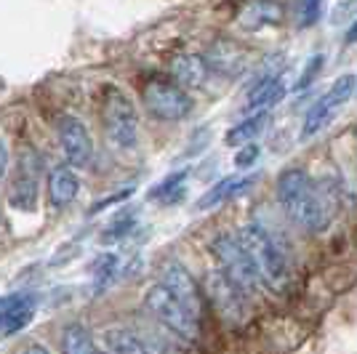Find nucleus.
Segmentation results:
<instances>
[{
  "instance_id": "9d476101",
  "label": "nucleus",
  "mask_w": 357,
  "mask_h": 354,
  "mask_svg": "<svg viewBox=\"0 0 357 354\" xmlns=\"http://www.w3.org/2000/svg\"><path fill=\"white\" fill-rule=\"evenodd\" d=\"M206 59L211 64V72H219L224 77H240V75L245 72V67L251 64V54L240 43L219 40V43L211 45Z\"/></svg>"
},
{
  "instance_id": "a878e982",
  "label": "nucleus",
  "mask_w": 357,
  "mask_h": 354,
  "mask_svg": "<svg viewBox=\"0 0 357 354\" xmlns=\"http://www.w3.org/2000/svg\"><path fill=\"white\" fill-rule=\"evenodd\" d=\"M134 194V190L128 187V190H123L120 194H112V197H107V200H99V203H93V208H91V213H99L102 208L112 206V203H120V200H126V197H131Z\"/></svg>"
},
{
  "instance_id": "cd10ccee",
  "label": "nucleus",
  "mask_w": 357,
  "mask_h": 354,
  "mask_svg": "<svg viewBox=\"0 0 357 354\" xmlns=\"http://www.w3.org/2000/svg\"><path fill=\"white\" fill-rule=\"evenodd\" d=\"M347 43L352 45V43H357V19L352 22V27L347 30Z\"/></svg>"
},
{
  "instance_id": "bb28decb",
  "label": "nucleus",
  "mask_w": 357,
  "mask_h": 354,
  "mask_svg": "<svg viewBox=\"0 0 357 354\" xmlns=\"http://www.w3.org/2000/svg\"><path fill=\"white\" fill-rule=\"evenodd\" d=\"M6 174H8V147H6V141L0 139V181H3Z\"/></svg>"
},
{
  "instance_id": "7ed1b4c3",
  "label": "nucleus",
  "mask_w": 357,
  "mask_h": 354,
  "mask_svg": "<svg viewBox=\"0 0 357 354\" xmlns=\"http://www.w3.org/2000/svg\"><path fill=\"white\" fill-rule=\"evenodd\" d=\"M144 307L149 309V314L163 325L165 330H171L174 336L184 341H195L200 336V323H197V314H195L181 298L171 293L163 282L147 288L144 293Z\"/></svg>"
},
{
  "instance_id": "423d86ee",
  "label": "nucleus",
  "mask_w": 357,
  "mask_h": 354,
  "mask_svg": "<svg viewBox=\"0 0 357 354\" xmlns=\"http://www.w3.org/2000/svg\"><path fill=\"white\" fill-rule=\"evenodd\" d=\"M144 107L160 123H178L192 112V99L187 88L178 86L176 80L155 77L144 86Z\"/></svg>"
},
{
  "instance_id": "f257e3e1",
  "label": "nucleus",
  "mask_w": 357,
  "mask_h": 354,
  "mask_svg": "<svg viewBox=\"0 0 357 354\" xmlns=\"http://www.w3.org/2000/svg\"><path fill=\"white\" fill-rule=\"evenodd\" d=\"M278 203L291 222L307 232H323L331 224V203L307 171L288 168L278 178Z\"/></svg>"
},
{
  "instance_id": "393cba45",
  "label": "nucleus",
  "mask_w": 357,
  "mask_h": 354,
  "mask_svg": "<svg viewBox=\"0 0 357 354\" xmlns=\"http://www.w3.org/2000/svg\"><path fill=\"white\" fill-rule=\"evenodd\" d=\"M259 155H261V147H259V144H253V141L240 144V147L235 149V165H238V168H251V165H256Z\"/></svg>"
},
{
  "instance_id": "1a4fd4ad",
  "label": "nucleus",
  "mask_w": 357,
  "mask_h": 354,
  "mask_svg": "<svg viewBox=\"0 0 357 354\" xmlns=\"http://www.w3.org/2000/svg\"><path fill=\"white\" fill-rule=\"evenodd\" d=\"M56 139L64 152L67 162L73 168H86L93 160V141H91L89 128L73 115H59L56 118Z\"/></svg>"
},
{
  "instance_id": "412c9836",
  "label": "nucleus",
  "mask_w": 357,
  "mask_h": 354,
  "mask_svg": "<svg viewBox=\"0 0 357 354\" xmlns=\"http://www.w3.org/2000/svg\"><path fill=\"white\" fill-rule=\"evenodd\" d=\"M32 314H35V301H24L14 309H8L6 314H0V339L6 336H14L22 328H27L32 323Z\"/></svg>"
},
{
  "instance_id": "b1692460",
  "label": "nucleus",
  "mask_w": 357,
  "mask_h": 354,
  "mask_svg": "<svg viewBox=\"0 0 357 354\" xmlns=\"http://www.w3.org/2000/svg\"><path fill=\"white\" fill-rule=\"evenodd\" d=\"M323 64H326V56H323V54H314L312 59L307 61V67H304V72H301V77H298L296 88H298V91H304L307 86H312L314 77H317V75H320V70H323Z\"/></svg>"
},
{
  "instance_id": "4be33fe9",
  "label": "nucleus",
  "mask_w": 357,
  "mask_h": 354,
  "mask_svg": "<svg viewBox=\"0 0 357 354\" xmlns=\"http://www.w3.org/2000/svg\"><path fill=\"white\" fill-rule=\"evenodd\" d=\"M184 178H187V171L171 174V176L163 178V181L149 192V197H152V200H160V203H176L178 197L184 194Z\"/></svg>"
},
{
  "instance_id": "0eeeda50",
  "label": "nucleus",
  "mask_w": 357,
  "mask_h": 354,
  "mask_svg": "<svg viewBox=\"0 0 357 354\" xmlns=\"http://www.w3.org/2000/svg\"><path fill=\"white\" fill-rule=\"evenodd\" d=\"M206 293H208L213 309L222 314L227 323L240 325L248 320V293L232 280L224 269H211L203 277Z\"/></svg>"
},
{
  "instance_id": "aec40b11",
  "label": "nucleus",
  "mask_w": 357,
  "mask_h": 354,
  "mask_svg": "<svg viewBox=\"0 0 357 354\" xmlns=\"http://www.w3.org/2000/svg\"><path fill=\"white\" fill-rule=\"evenodd\" d=\"M61 349L70 354H93L96 344H93V336H91V330L86 325L70 323L64 325V330H61Z\"/></svg>"
},
{
  "instance_id": "39448f33",
  "label": "nucleus",
  "mask_w": 357,
  "mask_h": 354,
  "mask_svg": "<svg viewBox=\"0 0 357 354\" xmlns=\"http://www.w3.org/2000/svg\"><path fill=\"white\" fill-rule=\"evenodd\" d=\"M211 253H213V259L219 261V266H222L232 280L238 282L245 293H253V291L261 285V277H259V272H256V264H253V259L248 256V251H245L240 235L235 237L232 232L216 235L211 240Z\"/></svg>"
},
{
  "instance_id": "dca6fc26",
  "label": "nucleus",
  "mask_w": 357,
  "mask_h": 354,
  "mask_svg": "<svg viewBox=\"0 0 357 354\" xmlns=\"http://www.w3.org/2000/svg\"><path fill=\"white\" fill-rule=\"evenodd\" d=\"M253 181H256V176H243V178L227 176V178H222V181H216L208 192L195 203V208H197V210H213V208H219L222 203H227L229 197L240 194L248 184H253Z\"/></svg>"
},
{
  "instance_id": "6e6552de",
  "label": "nucleus",
  "mask_w": 357,
  "mask_h": 354,
  "mask_svg": "<svg viewBox=\"0 0 357 354\" xmlns=\"http://www.w3.org/2000/svg\"><path fill=\"white\" fill-rule=\"evenodd\" d=\"M38 197H40V157L32 149H24L19 155V171L8 190V206L32 213L38 208Z\"/></svg>"
},
{
  "instance_id": "5701e85b",
  "label": "nucleus",
  "mask_w": 357,
  "mask_h": 354,
  "mask_svg": "<svg viewBox=\"0 0 357 354\" xmlns=\"http://www.w3.org/2000/svg\"><path fill=\"white\" fill-rule=\"evenodd\" d=\"M320 14H323V0H298L296 24L301 30H307V27L320 22Z\"/></svg>"
},
{
  "instance_id": "f3484780",
  "label": "nucleus",
  "mask_w": 357,
  "mask_h": 354,
  "mask_svg": "<svg viewBox=\"0 0 357 354\" xmlns=\"http://www.w3.org/2000/svg\"><path fill=\"white\" fill-rule=\"evenodd\" d=\"M269 112H251V118L235 123L229 131L224 133V144L229 147H240V144H248V141H256V136L267 131L269 125Z\"/></svg>"
},
{
  "instance_id": "6ab92c4d",
  "label": "nucleus",
  "mask_w": 357,
  "mask_h": 354,
  "mask_svg": "<svg viewBox=\"0 0 357 354\" xmlns=\"http://www.w3.org/2000/svg\"><path fill=\"white\" fill-rule=\"evenodd\" d=\"M339 112V107L331 102L328 96H323L320 102H314L304 118V125H301V139H312L314 133H320L328 123L333 120V115Z\"/></svg>"
},
{
  "instance_id": "2eb2a0df",
  "label": "nucleus",
  "mask_w": 357,
  "mask_h": 354,
  "mask_svg": "<svg viewBox=\"0 0 357 354\" xmlns=\"http://www.w3.org/2000/svg\"><path fill=\"white\" fill-rule=\"evenodd\" d=\"M285 96V77L283 75H264L261 83L251 88V96L245 102V112H269V107L280 104Z\"/></svg>"
},
{
  "instance_id": "ddd939ff",
  "label": "nucleus",
  "mask_w": 357,
  "mask_h": 354,
  "mask_svg": "<svg viewBox=\"0 0 357 354\" xmlns=\"http://www.w3.org/2000/svg\"><path fill=\"white\" fill-rule=\"evenodd\" d=\"M77 192H80V178L73 171V165H56L48 171L45 194H48V203L54 208L73 206Z\"/></svg>"
},
{
  "instance_id": "20e7f679",
  "label": "nucleus",
  "mask_w": 357,
  "mask_h": 354,
  "mask_svg": "<svg viewBox=\"0 0 357 354\" xmlns=\"http://www.w3.org/2000/svg\"><path fill=\"white\" fill-rule=\"evenodd\" d=\"M105 136L120 152H131L139 144V115L128 93L120 88H107L105 93Z\"/></svg>"
},
{
  "instance_id": "f8f14e48",
  "label": "nucleus",
  "mask_w": 357,
  "mask_h": 354,
  "mask_svg": "<svg viewBox=\"0 0 357 354\" xmlns=\"http://www.w3.org/2000/svg\"><path fill=\"white\" fill-rule=\"evenodd\" d=\"M160 282L200 317V291H197V285H195V280L190 277V272L184 266L178 264V261L163 264V269H160Z\"/></svg>"
},
{
  "instance_id": "4468645a",
  "label": "nucleus",
  "mask_w": 357,
  "mask_h": 354,
  "mask_svg": "<svg viewBox=\"0 0 357 354\" xmlns=\"http://www.w3.org/2000/svg\"><path fill=\"white\" fill-rule=\"evenodd\" d=\"M171 77L187 91H197L208 83L211 64L206 56H197V54H178L171 61Z\"/></svg>"
},
{
  "instance_id": "9b49d317",
  "label": "nucleus",
  "mask_w": 357,
  "mask_h": 354,
  "mask_svg": "<svg viewBox=\"0 0 357 354\" xmlns=\"http://www.w3.org/2000/svg\"><path fill=\"white\" fill-rule=\"evenodd\" d=\"M285 19V6L278 0H251L238 14L240 30L259 32L264 27H278Z\"/></svg>"
},
{
  "instance_id": "f03ea898",
  "label": "nucleus",
  "mask_w": 357,
  "mask_h": 354,
  "mask_svg": "<svg viewBox=\"0 0 357 354\" xmlns=\"http://www.w3.org/2000/svg\"><path fill=\"white\" fill-rule=\"evenodd\" d=\"M240 240L256 264L261 285L272 293H283L288 288V280H291V272H288V261H285V253L280 251V245L259 224H245L240 229Z\"/></svg>"
},
{
  "instance_id": "a211bd4d",
  "label": "nucleus",
  "mask_w": 357,
  "mask_h": 354,
  "mask_svg": "<svg viewBox=\"0 0 357 354\" xmlns=\"http://www.w3.org/2000/svg\"><path fill=\"white\" fill-rule=\"evenodd\" d=\"M105 344L109 352H118V354H144L152 349L147 341H142L128 328H107Z\"/></svg>"
}]
</instances>
